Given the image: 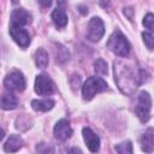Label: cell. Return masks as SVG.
Here are the masks:
<instances>
[{
    "mask_svg": "<svg viewBox=\"0 0 154 154\" xmlns=\"http://www.w3.org/2000/svg\"><path fill=\"white\" fill-rule=\"evenodd\" d=\"M105 32V26L102 20L99 17H93L88 25V35L87 38L91 42H97Z\"/></svg>",
    "mask_w": 154,
    "mask_h": 154,
    "instance_id": "obj_6",
    "label": "cell"
},
{
    "mask_svg": "<svg viewBox=\"0 0 154 154\" xmlns=\"http://www.w3.org/2000/svg\"><path fill=\"white\" fill-rule=\"evenodd\" d=\"M53 132H54V136L60 141H65V140L70 138L72 135V129L70 126L69 120H66V119L58 120V123L54 125Z\"/></svg>",
    "mask_w": 154,
    "mask_h": 154,
    "instance_id": "obj_8",
    "label": "cell"
},
{
    "mask_svg": "<svg viewBox=\"0 0 154 154\" xmlns=\"http://www.w3.org/2000/svg\"><path fill=\"white\" fill-rule=\"evenodd\" d=\"M116 150L118 154H132V144L130 141L119 143L116 146Z\"/></svg>",
    "mask_w": 154,
    "mask_h": 154,
    "instance_id": "obj_18",
    "label": "cell"
},
{
    "mask_svg": "<svg viewBox=\"0 0 154 154\" xmlns=\"http://www.w3.org/2000/svg\"><path fill=\"white\" fill-rule=\"evenodd\" d=\"M114 79L122 90V93L131 95L136 88L146 79V72L136 66L134 63H128L124 60L114 61Z\"/></svg>",
    "mask_w": 154,
    "mask_h": 154,
    "instance_id": "obj_1",
    "label": "cell"
},
{
    "mask_svg": "<svg viewBox=\"0 0 154 154\" xmlns=\"http://www.w3.org/2000/svg\"><path fill=\"white\" fill-rule=\"evenodd\" d=\"M150 107H152L150 95L147 91H141L137 96V101H136V106H135V113L142 123H146L149 119Z\"/></svg>",
    "mask_w": 154,
    "mask_h": 154,
    "instance_id": "obj_4",
    "label": "cell"
},
{
    "mask_svg": "<svg viewBox=\"0 0 154 154\" xmlns=\"http://www.w3.org/2000/svg\"><path fill=\"white\" fill-rule=\"evenodd\" d=\"M31 22V16L24 8H16L11 14V26H23Z\"/></svg>",
    "mask_w": 154,
    "mask_h": 154,
    "instance_id": "obj_11",
    "label": "cell"
},
{
    "mask_svg": "<svg viewBox=\"0 0 154 154\" xmlns=\"http://www.w3.org/2000/svg\"><path fill=\"white\" fill-rule=\"evenodd\" d=\"M67 154H83V153H82L81 149H78V148H71Z\"/></svg>",
    "mask_w": 154,
    "mask_h": 154,
    "instance_id": "obj_23",
    "label": "cell"
},
{
    "mask_svg": "<svg viewBox=\"0 0 154 154\" xmlns=\"http://www.w3.org/2000/svg\"><path fill=\"white\" fill-rule=\"evenodd\" d=\"M107 89V83L100 78V77H89L83 87H82V95H83V99L84 100H90L93 99V96L97 93H102Z\"/></svg>",
    "mask_w": 154,
    "mask_h": 154,
    "instance_id": "obj_3",
    "label": "cell"
},
{
    "mask_svg": "<svg viewBox=\"0 0 154 154\" xmlns=\"http://www.w3.org/2000/svg\"><path fill=\"white\" fill-rule=\"evenodd\" d=\"M52 19L54 22V24L58 26V28H64L66 24H67V14L65 12L64 8H55L53 12H52Z\"/></svg>",
    "mask_w": 154,
    "mask_h": 154,
    "instance_id": "obj_14",
    "label": "cell"
},
{
    "mask_svg": "<svg viewBox=\"0 0 154 154\" xmlns=\"http://www.w3.org/2000/svg\"><path fill=\"white\" fill-rule=\"evenodd\" d=\"M107 47L109 48V51H112L114 54H117L119 57H126L130 52V45H129L128 40L118 30L114 31L109 36V38L107 41Z\"/></svg>",
    "mask_w": 154,
    "mask_h": 154,
    "instance_id": "obj_2",
    "label": "cell"
},
{
    "mask_svg": "<svg viewBox=\"0 0 154 154\" xmlns=\"http://www.w3.org/2000/svg\"><path fill=\"white\" fill-rule=\"evenodd\" d=\"M35 63L38 69H46L48 65V54L43 48H38L35 54Z\"/></svg>",
    "mask_w": 154,
    "mask_h": 154,
    "instance_id": "obj_17",
    "label": "cell"
},
{
    "mask_svg": "<svg viewBox=\"0 0 154 154\" xmlns=\"http://www.w3.org/2000/svg\"><path fill=\"white\" fill-rule=\"evenodd\" d=\"M17 103H18V100L11 91L5 93L1 97V108L2 109H13L17 107Z\"/></svg>",
    "mask_w": 154,
    "mask_h": 154,
    "instance_id": "obj_15",
    "label": "cell"
},
{
    "mask_svg": "<svg viewBox=\"0 0 154 154\" xmlns=\"http://www.w3.org/2000/svg\"><path fill=\"white\" fill-rule=\"evenodd\" d=\"M10 35L23 48L28 47L30 43V36H29L28 31L20 26H11L10 28Z\"/></svg>",
    "mask_w": 154,
    "mask_h": 154,
    "instance_id": "obj_9",
    "label": "cell"
},
{
    "mask_svg": "<svg viewBox=\"0 0 154 154\" xmlns=\"http://www.w3.org/2000/svg\"><path fill=\"white\" fill-rule=\"evenodd\" d=\"M36 154H53V148L48 143L40 142L36 144Z\"/></svg>",
    "mask_w": 154,
    "mask_h": 154,
    "instance_id": "obj_20",
    "label": "cell"
},
{
    "mask_svg": "<svg viewBox=\"0 0 154 154\" xmlns=\"http://www.w3.org/2000/svg\"><path fill=\"white\" fill-rule=\"evenodd\" d=\"M94 70L99 75H106L107 73V63L102 59H97L94 63Z\"/></svg>",
    "mask_w": 154,
    "mask_h": 154,
    "instance_id": "obj_19",
    "label": "cell"
},
{
    "mask_svg": "<svg viewBox=\"0 0 154 154\" xmlns=\"http://www.w3.org/2000/svg\"><path fill=\"white\" fill-rule=\"evenodd\" d=\"M35 91L38 95H51L54 91L53 81L46 75H38L35 79Z\"/></svg>",
    "mask_w": 154,
    "mask_h": 154,
    "instance_id": "obj_7",
    "label": "cell"
},
{
    "mask_svg": "<svg viewBox=\"0 0 154 154\" xmlns=\"http://www.w3.org/2000/svg\"><path fill=\"white\" fill-rule=\"evenodd\" d=\"M31 106L35 111H40V112H46L53 108L54 106V101L51 99H45V100H32L31 101Z\"/></svg>",
    "mask_w": 154,
    "mask_h": 154,
    "instance_id": "obj_16",
    "label": "cell"
},
{
    "mask_svg": "<svg viewBox=\"0 0 154 154\" xmlns=\"http://www.w3.org/2000/svg\"><path fill=\"white\" fill-rule=\"evenodd\" d=\"M142 38L148 49H154V37L152 34L144 31V32H142Z\"/></svg>",
    "mask_w": 154,
    "mask_h": 154,
    "instance_id": "obj_21",
    "label": "cell"
},
{
    "mask_svg": "<svg viewBox=\"0 0 154 154\" xmlns=\"http://www.w3.org/2000/svg\"><path fill=\"white\" fill-rule=\"evenodd\" d=\"M141 148L146 153L154 152V128H149L141 137Z\"/></svg>",
    "mask_w": 154,
    "mask_h": 154,
    "instance_id": "obj_12",
    "label": "cell"
},
{
    "mask_svg": "<svg viewBox=\"0 0 154 154\" xmlns=\"http://www.w3.org/2000/svg\"><path fill=\"white\" fill-rule=\"evenodd\" d=\"M82 134H83V138H84V142H85L88 149L93 153L99 152V149H100V138H99V136L89 128H84Z\"/></svg>",
    "mask_w": 154,
    "mask_h": 154,
    "instance_id": "obj_10",
    "label": "cell"
},
{
    "mask_svg": "<svg viewBox=\"0 0 154 154\" xmlns=\"http://www.w3.org/2000/svg\"><path fill=\"white\" fill-rule=\"evenodd\" d=\"M4 84L10 91H12V90L23 91L24 88H25V78L22 75V72L13 71V72H11L6 76V78L4 81Z\"/></svg>",
    "mask_w": 154,
    "mask_h": 154,
    "instance_id": "obj_5",
    "label": "cell"
},
{
    "mask_svg": "<svg viewBox=\"0 0 154 154\" xmlns=\"http://www.w3.org/2000/svg\"><path fill=\"white\" fill-rule=\"evenodd\" d=\"M22 144H23V141L18 135H11L4 144V150L6 153H14L18 149H20Z\"/></svg>",
    "mask_w": 154,
    "mask_h": 154,
    "instance_id": "obj_13",
    "label": "cell"
},
{
    "mask_svg": "<svg viewBox=\"0 0 154 154\" xmlns=\"http://www.w3.org/2000/svg\"><path fill=\"white\" fill-rule=\"evenodd\" d=\"M143 25L149 29L150 31H154V14L152 13H147L144 19H143Z\"/></svg>",
    "mask_w": 154,
    "mask_h": 154,
    "instance_id": "obj_22",
    "label": "cell"
}]
</instances>
